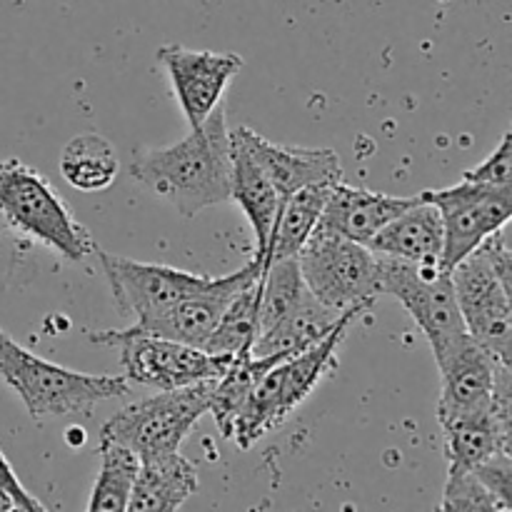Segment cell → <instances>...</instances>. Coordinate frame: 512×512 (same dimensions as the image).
<instances>
[{"mask_svg": "<svg viewBox=\"0 0 512 512\" xmlns=\"http://www.w3.org/2000/svg\"><path fill=\"white\" fill-rule=\"evenodd\" d=\"M230 170V128L223 105L178 143L143 148L130 160V178L173 205L183 218L230 203Z\"/></svg>", "mask_w": 512, "mask_h": 512, "instance_id": "6da1fadb", "label": "cell"}, {"mask_svg": "<svg viewBox=\"0 0 512 512\" xmlns=\"http://www.w3.org/2000/svg\"><path fill=\"white\" fill-rule=\"evenodd\" d=\"M455 300L470 338L498 363L512 365V250L508 230H495L450 268Z\"/></svg>", "mask_w": 512, "mask_h": 512, "instance_id": "7a4b0ae2", "label": "cell"}, {"mask_svg": "<svg viewBox=\"0 0 512 512\" xmlns=\"http://www.w3.org/2000/svg\"><path fill=\"white\" fill-rule=\"evenodd\" d=\"M358 318L360 315H350L323 340L288 355L260 375L230 430V440L240 450H250L270 430H278L290 413L338 368V348Z\"/></svg>", "mask_w": 512, "mask_h": 512, "instance_id": "3957f363", "label": "cell"}, {"mask_svg": "<svg viewBox=\"0 0 512 512\" xmlns=\"http://www.w3.org/2000/svg\"><path fill=\"white\" fill-rule=\"evenodd\" d=\"M0 378L23 400L30 418L88 415L105 400L125 398L130 380L125 375H90L38 358L15 343L0 328Z\"/></svg>", "mask_w": 512, "mask_h": 512, "instance_id": "277c9868", "label": "cell"}, {"mask_svg": "<svg viewBox=\"0 0 512 512\" xmlns=\"http://www.w3.org/2000/svg\"><path fill=\"white\" fill-rule=\"evenodd\" d=\"M0 218L30 243L45 245L70 263H83L98 250L63 195L18 158L0 160Z\"/></svg>", "mask_w": 512, "mask_h": 512, "instance_id": "5b68a950", "label": "cell"}, {"mask_svg": "<svg viewBox=\"0 0 512 512\" xmlns=\"http://www.w3.org/2000/svg\"><path fill=\"white\" fill-rule=\"evenodd\" d=\"M378 283L380 295H393L403 303L428 338L435 358L470 335L455 300L450 270H445L440 260H400L378 255Z\"/></svg>", "mask_w": 512, "mask_h": 512, "instance_id": "8992f818", "label": "cell"}, {"mask_svg": "<svg viewBox=\"0 0 512 512\" xmlns=\"http://www.w3.org/2000/svg\"><path fill=\"white\" fill-rule=\"evenodd\" d=\"M300 275L328 308H373L380 298L378 255L365 245L318 223L298 253Z\"/></svg>", "mask_w": 512, "mask_h": 512, "instance_id": "52a82bcc", "label": "cell"}, {"mask_svg": "<svg viewBox=\"0 0 512 512\" xmlns=\"http://www.w3.org/2000/svg\"><path fill=\"white\" fill-rule=\"evenodd\" d=\"M88 340L103 348H118L125 378L153 390H173L215 380L233 363V355L208 353L203 348L158 338L135 325L125 330H100L88 335Z\"/></svg>", "mask_w": 512, "mask_h": 512, "instance_id": "ba28073f", "label": "cell"}, {"mask_svg": "<svg viewBox=\"0 0 512 512\" xmlns=\"http://www.w3.org/2000/svg\"><path fill=\"white\" fill-rule=\"evenodd\" d=\"M215 380L158 390L153 398L128 405L100 428V438L125 445L138 458L180 450L198 420L208 413Z\"/></svg>", "mask_w": 512, "mask_h": 512, "instance_id": "9c48e42d", "label": "cell"}, {"mask_svg": "<svg viewBox=\"0 0 512 512\" xmlns=\"http://www.w3.org/2000/svg\"><path fill=\"white\" fill-rule=\"evenodd\" d=\"M428 203L440 210L443 218V255L440 263L445 270L473 253L495 230L505 228L512 218V183L490 185L460 180L453 188L423 190Z\"/></svg>", "mask_w": 512, "mask_h": 512, "instance_id": "30bf717a", "label": "cell"}, {"mask_svg": "<svg viewBox=\"0 0 512 512\" xmlns=\"http://www.w3.org/2000/svg\"><path fill=\"white\" fill-rule=\"evenodd\" d=\"M95 258L108 280L115 305L120 308V313L133 318L135 325L158 318L178 300L198 293L213 280L208 275H193L178 268H168V265L140 263V260L103 253V250H95Z\"/></svg>", "mask_w": 512, "mask_h": 512, "instance_id": "8fae6325", "label": "cell"}, {"mask_svg": "<svg viewBox=\"0 0 512 512\" xmlns=\"http://www.w3.org/2000/svg\"><path fill=\"white\" fill-rule=\"evenodd\" d=\"M158 63L168 73L175 98L190 128H198L218 108L230 80L243 70L240 55L193 50L178 43L160 45Z\"/></svg>", "mask_w": 512, "mask_h": 512, "instance_id": "7c38bea8", "label": "cell"}, {"mask_svg": "<svg viewBox=\"0 0 512 512\" xmlns=\"http://www.w3.org/2000/svg\"><path fill=\"white\" fill-rule=\"evenodd\" d=\"M260 270H263V260L253 258L245 268L235 270L233 275L213 278L203 290L178 300L173 308L160 313L158 318H150L145 320V323L133 325L138 330H143V333L158 335V338L193 345V348H205V343L210 340L213 330L218 328L230 298H233L248 280H253Z\"/></svg>", "mask_w": 512, "mask_h": 512, "instance_id": "4fadbf2b", "label": "cell"}, {"mask_svg": "<svg viewBox=\"0 0 512 512\" xmlns=\"http://www.w3.org/2000/svg\"><path fill=\"white\" fill-rule=\"evenodd\" d=\"M233 135L258 160V165L278 190L280 200L310 185H335L343 180V165L335 150L270 143L268 138L245 125L235 128Z\"/></svg>", "mask_w": 512, "mask_h": 512, "instance_id": "5bb4252c", "label": "cell"}, {"mask_svg": "<svg viewBox=\"0 0 512 512\" xmlns=\"http://www.w3.org/2000/svg\"><path fill=\"white\" fill-rule=\"evenodd\" d=\"M435 363H438L440 378H443L438 420L493 403L500 368H508V365L498 363L488 350L480 348L470 335L445 350L440 358H435Z\"/></svg>", "mask_w": 512, "mask_h": 512, "instance_id": "9a60e30c", "label": "cell"}, {"mask_svg": "<svg viewBox=\"0 0 512 512\" xmlns=\"http://www.w3.org/2000/svg\"><path fill=\"white\" fill-rule=\"evenodd\" d=\"M415 200H418V195L400 198V195L373 193V190L365 188H350L340 180L330 190L320 223L328 225L335 233L345 235V238L355 240V243L368 245L390 220L398 218Z\"/></svg>", "mask_w": 512, "mask_h": 512, "instance_id": "2e32d148", "label": "cell"}, {"mask_svg": "<svg viewBox=\"0 0 512 512\" xmlns=\"http://www.w3.org/2000/svg\"><path fill=\"white\" fill-rule=\"evenodd\" d=\"M230 200L243 208L250 228L255 235V255L263 260L265 248H268L270 233H273L275 218L280 210V195L265 170L260 168L258 160L250 155V150L240 143L230 130Z\"/></svg>", "mask_w": 512, "mask_h": 512, "instance_id": "e0dca14e", "label": "cell"}, {"mask_svg": "<svg viewBox=\"0 0 512 512\" xmlns=\"http://www.w3.org/2000/svg\"><path fill=\"white\" fill-rule=\"evenodd\" d=\"M370 310L373 308H350L345 313H338V310L320 303L308 290V295L275 328L255 338V343L250 345V355H255V358H270V355L288 358V355L300 353V350L323 340L350 315H365Z\"/></svg>", "mask_w": 512, "mask_h": 512, "instance_id": "ac0fdd59", "label": "cell"}, {"mask_svg": "<svg viewBox=\"0 0 512 512\" xmlns=\"http://www.w3.org/2000/svg\"><path fill=\"white\" fill-rule=\"evenodd\" d=\"M198 490V468L180 450L143 455L128 510L168 512L183 508Z\"/></svg>", "mask_w": 512, "mask_h": 512, "instance_id": "d6986e66", "label": "cell"}, {"mask_svg": "<svg viewBox=\"0 0 512 512\" xmlns=\"http://www.w3.org/2000/svg\"><path fill=\"white\" fill-rule=\"evenodd\" d=\"M443 218L433 203L418 195L410 208L390 220L365 248L400 260H440L443 255Z\"/></svg>", "mask_w": 512, "mask_h": 512, "instance_id": "ffe728a7", "label": "cell"}, {"mask_svg": "<svg viewBox=\"0 0 512 512\" xmlns=\"http://www.w3.org/2000/svg\"><path fill=\"white\" fill-rule=\"evenodd\" d=\"M330 190H333V185H310V188H303L280 200L278 218H275L273 233H270L268 248H265L263 265L283 258H298L308 235L320 223Z\"/></svg>", "mask_w": 512, "mask_h": 512, "instance_id": "44dd1931", "label": "cell"}, {"mask_svg": "<svg viewBox=\"0 0 512 512\" xmlns=\"http://www.w3.org/2000/svg\"><path fill=\"white\" fill-rule=\"evenodd\" d=\"M120 160L115 145L100 133H83L68 140L60 153V175L83 193H100L118 178Z\"/></svg>", "mask_w": 512, "mask_h": 512, "instance_id": "7402d4cb", "label": "cell"}, {"mask_svg": "<svg viewBox=\"0 0 512 512\" xmlns=\"http://www.w3.org/2000/svg\"><path fill=\"white\" fill-rule=\"evenodd\" d=\"M280 360L283 358H278V355L255 358V355H250V350H240V353L233 355V363L228 365V370L215 380L213 393H210L208 413H213L215 425H218L220 435L225 440H230V430H233L235 418L243 410L253 385L258 383L265 370H270Z\"/></svg>", "mask_w": 512, "mask_h": 512, "instance_id": "603a6c76", "label": "cell"}, {"mask_svg": "<svg viewBox=\"0 0 512 512\" xmlns=\"http://www.w3.org/2000/svg\"><path fill=\"white\" fill-rule=\"evenodd\" d=\"M100 473L90 490L88 510L123 512L128 510L130 493L138 478L140 458L115 440L100 438Z\"/></svg>", "mask_w": 512, "mask_h": 512, "instance_id": "cb8c5ba5", "label": "cell"}, {"mask_svg": "<svg viewBox=\"0 0 512 512\" xmlns=\"http://www.w3.org/2000/svg\"><path fill=\"white\" fill-rule=\"evenodd\" d=\"M260 285H263V270L230 298L218 328L213 330L203 350L220 355H235L240 350H250V345L258 338Z\"/></svg>", "mask_w": 512, "mask_h": 512, "instance_id": "d4e9b609", "label": "cell"}, {"mask_svg": "<svg viewBox=\"0 0 512 512\" xmlns=\"http://www.w3.org/2000/svg\"><path fill=\"white\" fill-rule=\"evenodd\" d=\"M440 510H458V512H510L512 505L493 493L485 483H480L475 473H455L448 475L445 483Z\"/></svg>", "mask_w": 512, "mask_h": 512, "instance_id": "484cf974", "label": "cell"}, {"mask_svg": "<svg viewBox=\"0 0 512 512\" xmlns=\"http://www.w3.org/2000/svg\"><path fill=\"white\" fill-rule=\"evenodd\" d=\"M463 180L470 183H490V185H508L512 183V133L503 135L498 148L488 155V160L463 173Z\"/></svg>", "mask_w": 512, "mask_h": 512, "instance_id": "4316f807", "label": "cell"}, {"mask_svg": "<svg viewBox=\"0 0 512 512\" xmlns=\"http://www.w3.org/2000/svg\"><path fill=\"white\" fill-rule=\"evenodd\" d=\"M0 508L3 510H45L40 500H35L28 490L20 485L18 475L10 468L8 458L0 450Z\"/></svg>", "mask_w": 512, "mask_h": 512, "instance_id": "83f0119b", "label": "cell"}]
</instances>
